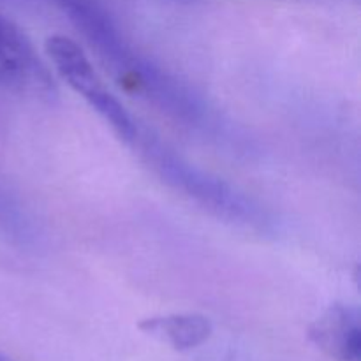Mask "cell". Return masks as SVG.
I'll list each match as a JSON object with an SVG mask.
<instances>
[{
  "instance_id": "6da1fadb",
  "label": "cell",
  "mask_w": 361,
  "mask_h": 361,
  "mask_svg": "<svg viewBox=\"0 0 361 361\" xmlns=\"http://www.w3.org/2000/svg\"><path fill=\"white\" fill-rule=\"evenodd\" d=\"M133 147L140 150L141 157L157 173L159 178L219 217L252 228H264L268 224V215L256 201L224 180L190 164L143 127Z\"/></svg>"
},
{
  "instance_id": "7a4b0ae2",
  "label": "cell",
  "mask_w": 361,
  "mask_h": 361,
  "mask_svg": "<svg viewBox=\"0 0 361 361\" xmlns=\"http://www.w3.org/2000/svg\"><path fill=\"white\" fill-rule=\"evenodd\" d=\"M44 48L59 76L88 102V106L115 130L123 143L133 147L140 136L141 126L127 111L126 106L108 90L106 81L92 66L90 59L80 44L66 35H51L46 39Z\"/></svg>"
},
{
  "instance_id": "3957f363",
  "label": "cell",
  "mask_w": 361,
  "mask_h": 361,
  "mask_svg": "<svg viewBox=\"0 0 361 361\" xmlns=\"http://www.w3.org/2000/svg\"><path fill=\"white\" fill-rule=\"evenodd\" d=\"M309 338L337 361H360L361 317L353 305H334L309 328Z\"/></svg>"
},
{
  "instance_id": "277c9868",
  "label": "cell",
  "mask_w": 361,
  "mask_h": 361,
  "mask_svg": "<svg viewBox=\"0 0 361 361\" xmlns=\"http://www.w3.org/2000/svg\"><path fill=\"white\" fill-rule=\"evenodd\" d=\"M27 35L0 14V87L23 90L48 78Z\"/></svg>"
},
{
  "instance_id": "5b68a950",
  "label": "cell",
  "mask_w": 361,
  "mask_h": 361,
  "mask_svg": "<svg viewBox=\"0 0 361 361\" xmlns=\"http://www.w3.org/2000/svg\"><path fill=\"white\" fill-rule=\"evenodd\" d=\"M140 330L166 342L176 351H189L207 342L214 328L210 319L197 314H173L141 321Z\"/></svg>"
},
{
  "instance_id": "8992f818",
  "label": "cell",
  "mask_w": 361,
  "mask_h": 361,
  "mask_svg": "<svg viewBox=\"0 0 361 361\" xmlns=\"http://www.w3.org/2000/svg\"><path fill=\"white\" fill-rule=\"evenodd\" d=\"M0 361H13L11 358H7L6 355H2V353H0Z\"/></svg>"
}]
</instances>
